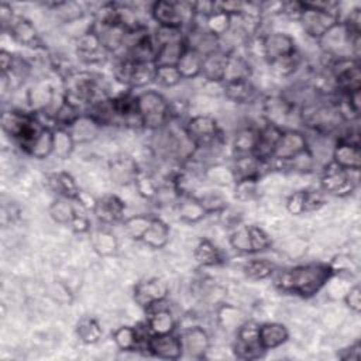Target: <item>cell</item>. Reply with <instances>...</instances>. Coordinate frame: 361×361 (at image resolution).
<instances>
[{
  "mask_svg": "<svg viewBox=\"0 0 361 361\" xmlns=\"http://www.w3.org/2000/svg\"><path fill=\"white\" fill-rule=\"evenodd\" d=\"M302 11H303V1H282L281 14L286 16L288 18L299 21Z\"/></svg>",
  "mask_w": 361,
  "mask_h": 361,
  "instance_id": "57",
  "label": "cell"
},
{
  "mask_svg": "<svg viewBox=\"0 0 361 361\" xmlns=\"http://www.w3.org/2000/svg\"><path fill=\"white\" fill-rule=\"evenodd\" d=\"M75 144H86L97 138L102 126L87 113H82L68 128Z\"/></svg>",
  "mask_w": 361,
  "mask_h": 361,
  "instance_id": "27",
  "label": "cell"
},
{
  "mask_svg": "<svg viewBox=\"0 0 361 361\" xmlns=\"http://www.w3.org/2000/svg\"><path fill=\"white\" fill-rule=\"evenodd\" d=\"M76 54L85 63L90 65L102 63L107 58L109 52L102 47L96 32L92 28V24L85 32L79 35L76 42Z\"/></svg>",
  "mask_w": 361,
  "mask_h": 361,
  "instance_id": "20",
  "label": "cell"
},
{
  "mask_svg": "<svg viewBox=\"0 0 361 361\" xmlns=\"http://www.w3.org/2000/svg\"><path fill=\"white\" fill-rule=\"evenodd\" d=\"M183 128L196 149L212 148L221 141V130L216 118L210 116H193L183 123Z\"/></svg>",
  "mask_w": 361,
  "mask_h": 361,
  "instance_id": "9",
  "label": "cell"
},
{
  "mask_svg": "<svg viewBox=\"0 0 361 361\" xmlns=\"http://www.w3.org/2000/svg\"><path fill=\"white\" fill-rule=\"evenodd\" d=\"M309 149L310 148H309L307 138L302 131L295 128H285L282 130L281 137L276 142V147L271 159V165L275 168L279 164L289 162Z\"/></svg>",
  "mask_w": 361,
  "mask_h": 361,
  "instance_id": "11",
  "label": "cell"
},
{
  "mask_svg": "<svg viewBox=\"0 0 361 361\" xmlns=\"http://www.w3.org/2000/svg\"><path fill=\"white\" fill-rule=\"evenodd\" d=\"M259 179L241 178L234 180V197L238 202H250L258 195Z\"/></svg>",
  "mask_w": 361,
  "mask_h": 361,
  "instance_id": "48",
  "label": "cell"
},
{
  "mask_svg": "<svg viewBox=\"0 0 361 361\" xmlns=\"http://www.w3.org/2000/svg\"><path fill=\"white\" fill-rule=\"evenodd\" d=\"M299 23L303 31L310 38L320 41L329 31H331L340 23V18L334 14L313 8L303 1V11L299 17Z\"/></svg>",
  "mask_w": 361,
  "mask_h": 361,
  "instance_id": "13",
  "label": "cell"
},
{
  "mask_svg": "<svg viewBox=\"0 0 361 361\" xmlns=\"http://www.w3.org/2000/svg\"><path fill=\"white\" fill-rule=\"evenodd\" d=\"M326 203L322 192L319 190H307V196H306V213L309 212H314L319 210L320 207H323Z\"/></svg>",
  "mask_w": 361,
  "mask_h": 361,
  "instance_id": "60",
  "label": "cell"
},
{
  "mask_svg": "<svg viewBox=\"0 0 361 361\" xmlns=\"http://www.w3.org/2000/svg\"><path fill=\"white\" fill-rule=\"evenodd\" d=\"M228 243L233 250L241 254H252V241L250 224H238L228 237Z\"/></svg>",
  "mask_w": 361,
  "mask_h": 361,
  "instance_id": "46",
  "label": "cell"
},
{
  "mask_svg": "<svg viewBox=\"0 0 361 361\" xmlns=\"http://www.w3.org/2000/svg\"><path fill=\"white\" fill-rule=\"evenodd\" d=\"M4 31H8L13 39L17 41L20 45H24L32 49L42 47V41L35 25L23 16L16 14L13 21L8 24V27Z\"/></svg>",
  "mask_w": 361,
  "mask_h": 361,
  "instance_id": "23",
  "label": "cell"
},
{
  "mask_svg": "<svg viewBox=\"0 0 361 361\" xmlns=\"http://www.w3.org/2000/svg\"><path fill=\"white\" fill-rule=\"evenodd\" d=\"M140 171L141 169L135 159L128 155H118L109 162V175L111 180L120 186H127L131 183L134 185Z\"/></svg>",
  "mask_w": 361,
  "mask_h": 361,
  "instance_id": "24",
  "label": "cell"
},
{
  "mask_svg": "<svg viewBox=\"0 0 361 361\" xmlns=\"http://www.w3.org/2000/svg\"><path fill=\"white\" fill-rule=\"evenodd\" d=\"M306 196L307 190H296L286 199V210L293 216H300L306 213Z\"/></svg>",
  "mask_w": 361,
  "mask_h": 361,
  "instance_id": "53",
  "label": "cell"
},
{
  "mask_svg": "<svg viewBox=\"0 0 361 361\" xmlns=\"http://www.w3.org/2000/svg\"><path fill=\"white\" fill-rule=\"evenodd\" d=\"M223 87H224L226 97L238 104L250 103L255 97V86L252 85L251 79L223 83Z\"/></svg>",
  "mask_w": 361,
  "mask_h": 361,
  "instance_id": "38",
  "label": "cell"
},
{
  "mask_svg": "<svg viewBox=\"0 0 361 361\" xmlns=\"http://www.w3.org/2000/svg\"><path fill=\"white\" fill-rule=\"evenodd\" d=\"M300 55L299 52H293L290 55H286V56H282V58H278L275 61H271L268 62L271 71L278 75V76H289L292 75L300 65Z\"/></svg>",
  "mask_w": 361,
  "mask_h": 361,
  "instance_id": "47",
  "label": "cell"
},
{
  "mask_svg": "<svg viewBox=\"0 0 361 361\" xmlns=\"http://www.w3.org/2000/svg\"><path fill=\"white\" fill-rule=\"evenodd\" d=\"M144 350L149 355L161 360H179L183 357L180 338L175 333L149 336Z\"/></svg>",
  "mask_w": 361,
  "mask_h": 361,
  "instance_id": "15",
  "label": "cell"
},
{
  "mask_svg": "<svg viewBox=\"0 0 361 361\" xmlns=\"http://www.w3.org/2000/svg\"><path fill=\"white\" fill-rule=\"evenodd\" d=\"M137 106L142 128L157 131L171 120L169 102L157 90H142L137 93Z\"/></svg>",
  "mask_w": 361,
  "mask_h": 361,
  "instance_id": "6",
  "label": "cell"
},
{
  "mask_svg": "<svg viewBox=\"0 0 361 361\" xmlns=\"http://www.w3.org/2000/svg\"><path fill=\"white\" fill-rule=\"evenodd\" d=\"M296 51V42L289 34L279 31L262 34V59L267 62L290 55Z\"/></svg>",
  "mask_w": 361,
  "mask_h": 361,
  "instance_id": "18",
  "label": "cell"
},
{
  "mask_svg": "<svg viewBox=\"0 0 361 361\" xmlns=\"http://www.w3.org/2000/svg\"><path fill=\"white\" fill-rule=\"evenodd\" d=\"M299 117L305 126L322 134H330L345 123L336 106V102L305 103L299 109Z\"/></svg>",
  "mask_w": 361,
  "mask_h": 361,
  "instance_id": "5",
  "label": "cell"
},
{
  "mask_svg": "<svg viewBox=\"0 0 361 361\" xmlns=\"http://www.w3.org/2000/svg\"><path fill=\"white\" fill-rule=\"evenodd\" d=\"M199 200H200V203L204 207L207 214L223 212L227 207V202L220 195L213 193V192L206 193L203 196H199Z\"/></svg>",
  "mask_w": 361,
  "mask_h": 361,
  "instance_id": "54",
  "label": "cell"
},
{
  "mask_svg": "<svg viewBox=\"0 0 361 361\" xmlns=\"http://www.w3.org/2000/svg\"><path fill=\"white\" fill-rule=\"evenodd\" d=\"M274 285L286 293L309 299L334 276L327 262H310L274 272Z\"/></svg>",
  "mask_w": 361,
  "mask_h": 361,
  "instance_id": "1",
  "label": "cell"
},
{
  "mask_svg": "<svg viewBox=\"0 0 361 361\" xmlns=\"http://www.w3.org/2000/svg\"><path fill=\"white\" fill-rule=\"evenodd\" d=\"M76 336L85 344H94L102 338L103 330L94 317L85 316L76 324Z\"/></svg>",
  "mask_w": 361,
  "mask_h": 361,
  "instance_id": "42",
  "label": "cell"
},
{
  "mask_svg": "<svg viewBox=\"0 0 361 361\" xmlns=\"http://www.w3.org/2000/svg\"><path fill=\"white\" fill-rule=\"evenodd\" d=\"M193 258L200 267H216L223 264L220 248L209 238H202L193 248Z\"/></svg>",
  "mask_w": 361,
  "mask_h": 361,
  "instance_id": "35",
  "label": "cell"
},
{
  "mask_svg": "<svg viewBox=\"0 0 361 361\" xmlns=\"http://www.w3.org/2000/svg\"><path fill=\"white\" fill-rule=\"evenodd\" d=\"M276 267L274 262L265 258H251L243 265V272L248 279L264 281L274 275Z\"/></svg>",
  "mask_w": 361,
  "mask_h": 361,
  "instance_id": "41",
  "label": "cell"
},
{
  "mask_svg": "<svg viewBox=\"0 0 361 361\" xmlns=\"http://www.w3.org/2000/svg\"><path fill=\"white\" fill-rule=\"evenodd\" d=\"M169 295L168 283L161 278H148L135 283L133 289L134 302L144 310L164 303Z\"/></svg>",
  "mask_w": 361,
  "mask_h": 361,
  "instance_id": "14",
  "label": "cell"
},
{
  "mask_svg": "<svg viewBox=\"0 0 361 361\" xmlns=\"http://www.w3.org/2000/svg\"><path fill=\"white\" fill-rule=\"evenodd\" d=\"M63 97L82 110V106L87 109L110 96L97 75L87 71H72L63 78Z\"/></svg>",
  "mask_w": 361,
  "mask_h": 361,
  "instance_id": "2",
  "label": "cell"
},
{
  "mask_svg": "<svg viewBox=\"0 0 361 361\" xmlns=\"http://www.w3.org/2000/svg\"><path fill=\"white\" fill-rule=\"evenodd\" d=\"M169 226L158 216H152L148 227L142 233L140 241L154 250H161L169 243Z\"/></svg>",
  "mask_w": 361,
  "mask_h": 361,
  "instance_id": "30",
  "label": "cell"
},
{
  "mask_svg": "<svg viewBox=\"0 0 361 361\" xmlns=\"http://www.w3.org/2000/svg\"><path fill=\"white\" fill-rule=\"evenodd\" d=\"M327 264L333 275H343V274L353 275L358 269V264L348 254H336Z\"/></svg>",
  "mask_w": 361,
  "mask_h": 361,
  "instance_id": "50",
  "label": "cell"
},
{
  "mask_svg": "<svg viewBox=\"0 0 361 361\" xmlns=\"http://www.w3.org/2000/svg\"><path fill=\"white\" fill-rule=\"evenodd\" d=\"M251 75H252V68L248 59L234 51H228L221 83L248 80L251 79Z\"/></svg>",
  "mask_w": 361,
  "mask_h": 361,
  "instance_id": "28",
  "label": "cell"
},
{
  "mask_svg": "<svg viewBox=\"0 0 361 361\" xmlns=\"http://www.w3.org/2000/svg\"><path fill=\"white\" fill-rule=\"evenodd\" d=\"M202 63L203 56L199 52L188 48L178 61L176 69L180 73L182 79H195L202 73Z\"/></svg>",
  "mask_w": 361,
  "mask_h": 361,
  "instance_id": "39",
  "label": "cell"
},
{
  "mask_svg": "<svg viewBox=\"0 0 361 361\" xmlns=\"http://www.w3.org/2000/svg\"><path fill=\"white\" fill-rule=\"evenodd\" d=\"M295 104L293 102L285 99V97H267L264 102V111L267 116V121L271 124L278 126L279 128H283L282 126L286 123V118L293 113Z\"/></svg>",
  "mask_w": 361,
  "mask_h": 361,
  "instance_id": "29",
  "label": "cell"
},
{
  "mask_svg": "<svg viewBox=\"0 0 361 361\" xmlns=\"http://www.w3.org/2000/svg\"><path fill=\"white\" fill-rule=\"evenodd\" d=\"M75 145L76 144H75L72 135L69 134V131L66 128H61V127L54 128V144H52L54 149H52V155H55V157H58L61 159H66L73 152Z\"/></svg>",
  "mask_w": 361,
  "mask_h": 361,
  "instance_id": "44",
  "label": "cell"
},
{
  "mask_svg": "<svg viewBox=\"0 0 361 361\" xmlns=\"http://www.w3.org/2000/svg\"><path fill=\"white\" fill-rule=\"evenodd\" d=\"M200 27H203L206 31H209L210 34L221 39L230 32L233 27V17L228 16L227 13H223L214 8V11L210 16L204 17V25H200Z\"/></svg>",
  "mask_w": 361,
  "mask_h": 361,
  "instance_id": "40",
  "label": "cell"
},
{
  "mask_svg": "<svg viewBox=\"0 0 361 361\" xmlns=\"http://www.w3.org/2000/svg\"><path fill=\"white\" fill-rule=\"evenodd\" d=\"M151 18L158 27L188 31L196 23L195 3L158 0L151 4Z\"/></svg>",
  "mask_w": 361,
  "mask_h": 361,
  "instance_id": "4",
  "label": "cell"
},
{
  "mask_svg": "<svg viewBox=\"0 0 361 361\" xmlns=\"http://www.w3.org/2000/svg\"><path fill=\"white\" fill-rule=\"evenodd\" d=\"M217 320H219V324H220L221 329L237 331V329L247 319H244V314L240 309H237L235 306L224 303L217 309Z\"/></svg>",
  "mask_w": 361,
  "mask_h": 361,
  "instance_id": "43",
  "label": "cell"
},
{
  "mask_svg": "<svg viewBox=\"0 0 361 361\" xmlns=\"http://www.w3.org/2000/svg\"><path fill=\"white\" fill-rule=\"evenodd\" d=\"M69 227L72 228V231L83 234V233H89L90 231V221L87 219L86 214L78 213L76 217L72 220V223L69 224Z\"/></svg>",
  "mask_w": 361,
  "mask_h": 361,
  "instance_id": "61",
  "label": "cell"
},
{
  "mask_svg": "<svg viewBox=\"0 0 361 361\" xmlns=\"http://www.w3.org/2000/svg\"><path fill=\"white\" fill-rule=\"evenodd\" d=\"M176 212L182 221L190 223V224L200 221L207 214L204 207L202 206L199 197L193 196L190 193L180 195L176 199Z\"/></svg>",
  "mask_w": 361,
  "mask_h": 361,
  "instance_id": "32",
  "label": "cell"
},
{
  "mask_svg": "<svg viewBox=\"0 0 361 361\" xmlns=\"http://www.w3.org/2000/svg\"><path fill=\"white\" fill-rule=\"evenodd\" d=\"M151 334L145 324L120 326L111 333V338L120 351H140L145 348V343Z\"/></svg>",
  "mask_w": 361,
  "mask_h": 361,
  "instance_id": "17",
  "label": "cell"
},
{
  "mask_svg": "<svg viewBox=\"0 0 361 361\" xmlns=\"http://www.w3.org/2000/svg\"><path fill=\"white\" fill-rule=\"evenodd\" d=\"M206 175L213 182H217V183H221V185H228V183L234 182V175H233L231 168H224L221 165H214V166L209 168L206 171Z\"/></svg>",
  "mask_w": 361,
  "mask_h": 361,
  "instance_id": "55",
  "label": "cell"
},
{
  "mask_svg": "<svg viewBox=\"0 0 361 361\" xmlns=\"http://www.w3.org/2000/svg\"><path fill=\"white\" fill-rule=\"evenodd\" d=\"M49 295L56 300V302H61V303H71L72 300V296H71V292L69 289L61 283V282H54L49 288Z\"/></svg>",
  "mask_w": 361,
  "mask_h": 361,
  "instance_id": "58",
  "label": "cell"
},
{
  "mask_svg": "<svg viewBox=\"0 0 361 361\" xmlns=\"http://www.w3.org/2000/svg\"><path fill=\"white\" fill-rule=\"evenodd\" d=\"M182 76L178 72L176 66H155V79L154 82L162 87H173L180 83Z\"/></svg>",
  "mask_w": 361,
  "mask_h": 361,
  "instance_id": "51",
  "label": "cell"
},
{
  "mask_svg": "<svg viewBox=\"0 0 361 361\" xmlns=\"http://www.w3.org/2000/svg\"><path fill=\"white\" fill-rule=\"evenodd\" d=\"M344 303L345 306L353 310L354 313H360L361 312V289L360 285L355 283L353 285L344 295Z\"/></svg>",
  "mask_w": 361,
  "mask_h": 361,
  "instance_id": "56",
  "label": "cell"
},
{
  "mask_svg": "<svg viewBox=\"0 0 361 361\" xmlns=\"http://www.w3.org/2000/svg\"><path fill=\"white\" fill-rule=\"evenodd\" d=\"M114 79L130 90L148 86L155 79V63L135 62L127 56H117L113 63Z\"/></svg>",
  "mask_w": 361,
  "mask_h": 361,
  "instance_id": "7",
  "label": "cell"
},
{
  "mask_svg": "<svg viewBox=\"0 0 361 361\" xmlns=\"http://www.w3.org/2000/svg\"><path fill=\"white\" fill-rule=\"evenodd\" d=\"M250 231H251V241H252V254L262 252L271 248L272 240L262 227L250 224Z\"/></svg>",
  "mask_w": 361,
  "mask_h": 361,
  "instance_id": "52",
  "label": "cell"
},
{
  "mask_svg": "<svg viewBox=\"0 0 361 361\" xmlns=\"http://www.w3.org/2000/svg\"><path fill=\"white\" fill-rule=\"evenodd\" d=\"M45 185L48 189L55 192L58 196L76 200L80 189L75 178L65 171H56L45 175Z\"/></svg>",
  "mask_w": 361,
  "mask_h": 361,
  "instance_id": "26",
  "label": "cell"
},
{
  "mask_svg": "<svg viewBox=\"0 0 361 361\" xmlns=\"http://www.w3.org/2000/svg\"><path fill=\"white\" fill-rule=\"evenodd\" d=\"M337 357L340 360H344V361H348V360L350 361H358L360 357H361V343H360V340H357L353 344H350L348 347L340 350L337 353Z\"/></svg>",
  "mask_w": 361,
  "mask_h": 361,
  "instance_id": "59",
  "label": "cell"
},
{
  "mask_svg": "<svg viewBox=\"0 0 361 361\" xmlns=\"http://www.w3.org/2000/svg\"><path fill=\"white\" fill-rule=\"evenodd\" d=\"M14 17H16V14L13 13L11 6L7 4V3H1V6H0V20H1L3 30H6L8 27V24L13 21Z\"/></svg>",
  "mask_w": 361,
  "mask_h": 361,
  "instance_id": "62",
  "label": "cell"
},
{
  "mask_svg": "<svg viewBox=\"0 0 361 361\" xmlns=\"http://www.w3.org/2000/svg\"><path fill=\"white\" fill-rule=\"evenodd\" d=\"M227 54L228 52H226L223 49H219L216 52H212V54L203 56L200 76H203L207 82L221 83L226 62H227Z\"/></svg>",
  "mask_w": 361,
  "mask_h": 361,
  "instance_id": "33",
  "label": "cell"
},
{
  "mask_svg": "<svg viewBox=\"0 0 361 361\" xmlns=\"http://www.w3.org/2000/svg\"><path fill=\"white\" fill-rule=\"evenodd\" d=\"M161 305L162 303L145 310L147 319H145L144 324L151 336L173 333L178 326L176 317L173 316L172 310H169L168 307H164Z\"/></svg>",
  "mask_w": 361,
  "mask_h": 361,
  "instance_id": "21",
  "label": "cell"
},
{
  "mask_svg": "<svg viewBox=\"0 0 361 361\" xmlns=\"http://www.w3.org/2000/svg\"><path fill=\"white\" fill-rule=\"evenodd\" d=\"M257 140H258V127L248 126V127L240 128L235 133L233 142H231V149H233L234 158L252 155L255 145H257Z\"/></svg>",
  "mask_w": 361,
  "mask_h": 361,
  "instance_id": "34",
  "label": "cell"
},
{
  "mask_svg": "<svg viewBox=\"0 0 361 361\" xmlns=\"http://www.w3.org/2000/svg\"><path fill=\"white\" fill-rule=\"evenodd\" d=\"M52 144H54V128L52 127H45L42 133L38 135L32 147L30 148L28 154L30 157L35 159H45L49 155H52Z\"/></svg>",
  "mask_w": 361,
  "mask_h": 361,
  "instance_id": "45",
  "label": "cell"
},
{
  "mask_svg": "<svg viewBox=\"0 0 361 361\" xmlns=\"http://www.w3.org/2000/svg\"><path fill=\"white\" fill-rule=\"evenodd\" d=\"M233 353L237 358L251 361L262 358L267 353L259 344V323L245 320L235 331Z\"/></svg>",
  "mask_w": 361,
  "mask_h": 361,
  "instance_id": "10",
  "label": "cell"
},
{
  "mask_svg": "<svg viewBox=\"0 0 361 361\" xmlns=\"http://www.w3.org/2000/svg\"><path fill=\"white\" fill-rule=\"evenodd\" d=\"M134 186L138 192V195L144 199H155L159 190V186L157 185L155 179L145 171H140L134 180Z\"/></svg>",
  "mask_w": 361,
  "mask_h": 361,
  "instance_id": "49",
  "label": "cell"
},
{
  "mask_svg": "<svg viewBox=\"0 0 361 361\" xmlns=\"http://www.w3.org/2000/svg\"><path fill=\"white\" fill-rule=\"evenodd\" d=\"M331 162H334L341 169L351 171V172H358L360 168H361L360 144L338 138L334 148H333Z\"/></svg>",
  "mask_w": 361,
  "mask_h": 361,
  "instance_id": "22",
  "label": "cell"
},
{
  "mask_svg": "<svg viewBox=\"0 0 361 361\" xmlns=\"http://www.w3.org/2000/svg\"><path fill=\"white\" fill-rule=\"evenodd\" d=\"M289 340V331L285 324L276 322H268L259 324V344L268 350H275Z\"/></svg>",
  "mask_w": 361,
  "mask_h": 361,
  "instance_id": "31",
  "label": "cell"
},
{
  "mask_svg": "<svg viewBox=\"0 0 361 361\" xmlns=\"http://www.w3.org/2000/svg\"><path fill=\"white\" fill-rule=\"evenodd\" d=\"M14 55L6 49L0 51V66H1V75H6L10 72L13 63H14Z\"/></svg>",
  "mask_w": 361,
  "mask_h": 361,
  "instance_id": "63",
  "label": "cell"
},
{
  "mask_svg": "<svg viewBox=\"0 0 361 361\" xmlns=\"http://www.w3.org/2000/svg\"><path fill=\"white\" fill-rule=\"evenodd\" d=\"M45 127L48 126H45L35 113L8 110L1 114L3 131L13 138L25 154H28L30 148Z\"/></svg>",
  "mask_w": 361,
  "mask_h": 361,
  "instance_id": "3",
  "label": "cell"
},
{
  "mask_svg": "<svg viewBox=\"0 0 361 361\" xmlns=\"http://www.w3.org/2000/svg\"><path fill=\"white\" fill-rule=\"evenodd\" d=\"M282 130H285V128H279L278 126L271 124L268 121L265 123V126L259 127L258 128V140H257V145H255L252 155L261 161L271 162Z\"/></svg>",
  "mask_w": 361,
  "mask_h": 361,
  "instance_id": "25",
  "label": "cell"
},
{
  "mask_svg": "<svg viewBox=\"0 0 361 361\" xmlns=\"http://www.w3.org/2000/svg\"><path fill=\"white\" fill-rule=\"evenodd\" d=\"M78 207H79V204H78L76 200L58 196L51 203L48 212H49V216L54 221H56L58 224L69 226L72 223V220L76 217V214L79 213Z\"/></svg>",
  "mask_w": 361,
  "mask_h": 361,
  "instance_id": "36",
  "label": "cell"
},
{
  "mask_svg": "<svg viewBox=\"0 0 361 361\" xmlns=\"http://www.w3.org/2000/svg\"><path fill=\"white\" fill-rule=\"evenodd\" d=\"M178 336L182 343L183 355H188L196 360L204 358L206 353L210 348V337L203 327L197 324L186 326L180 330Z\"/></svg>",
  "mask_w": 361,
  "mask_h": 361,
  "instance_id": "16",
  "label": "cell"
},
{
  "mask_svg": "<svg viewBox=\"0 0 361 361\" xmlns=\"http://www.w3.org/2000/svg\"><path fill=\"white\" fill-rule=\"evenodd\" d=\"M329 72L333 87L337 93L348 94L361 90V69L357 58H331L329 56Z\"/></svg>",
  "mask_w": 361,
  "mask_h": 361,
  "instance_id": "8",
  "label": "cell"
},
{
  "mask_svg": "<svg viewBox=\"0 0 361 361\" xmlns=\"http://www.w3.org/2000/svg\"><path fill=\"white\" fill-rule=\"evenodd\" d=\"M357 186V180L353 179L351 171L341 169L334 162H329L320 175V188L323 192L337 197L350 196Z\"/></svg>",
  "mask_w": 361,
  "mask_h": 361,
  "instance_id": "12",
  "label": "cell"
},
{
  "mask_svg": "<svg viewBox=\"0 0 361 361\" xmlns=\"http://www.w3.org/2000/svg\"><path fill=\"white\" fill-rule=\"evenodd\" d=\"M124 210L126 203L117 195L107 193L96 199L92 213L103 224H116L124 220Z\"/></svg>",
  "mask_w": 361,
  "mask_h": 361,
  "instance_id": "19",
  "label": "cell"
},
{
  "mask_svg": "<svg viewBox=\"0 0 361 361\" xmlns=\"http://www.w3.org/2000/svg\"><path fill=\"white\" fill-rule=\"evenodd\" d=\"M90 245L93 248V251L100 255V257H110L113 254H116L117 248H118V243L117 238L114 237V234H111L107 230L103 228H97L90 231Z\"/></svg>",
  "mask_w": 361,
  "mask_h": 361,
  "instance_id": "37",
  "label": "cell"
}]
</instances>
